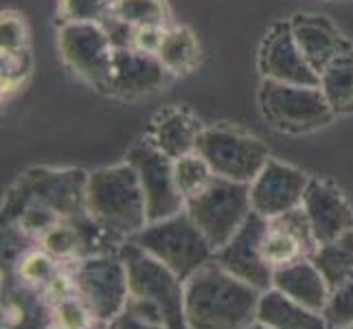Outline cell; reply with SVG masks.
Instances as JSON below:
<instances>
[{"label": "cell", "mask_w": 353, "mask_h": 329, "mask_svg": "<svg viewBox=\"0 0 353 329\" xmlns=\"http://www.w3.org/2000/svg\"><path fill=\"white\" fill-rule=\"evenodd\" d=\"M261 292L215 259L185 281V316L189 329H239L257 316Z\"/></svg>", "instance_id": "cell-1"}, {"label": "cell", "mask_w": 353, "mask_h": 329, "mask_svg": "<svg viewBox=\"0 0 353 329\" xmlns=\"http://www.w3.org/2000/svg\"><path fill=\"white\" fill-rule=\"evenodd\" d=\"M0 70H3V94H9L14 90H20L24 81L31 75V53L29 48L16 53H3V62H0Z\"/></svg>", "instance_id": "cell-31"}, {"label": "cell", "mask_w": 353, "mask_h": 329, "mask_svg": "<svg viewBox=\"0 0 353 329\" xmlns=\"http://www.w3.org/2000/svg\"><path fill=\"white\" fill-rule=\"evenodd\" d=\"M345 329H353V325H349V327H345Z\"/></svg>", "instance_id": "cell-37"}, {"label": "cell", "mask_w": 353, "mask_h": 329, "mask_svg": "<svg viewBox=\"0 0 353 329\" xmlns=\"http://www.w3.org/2000/svg\"><path fill=\"white\" fill-rule=\"evenodd\" d=\"M174 178L180 196L185 198V202H189L209 189V185L215 180V174L198 152H191L174 161Z\"/></svg>", "instance_id": "cell-26"}, {"label": "cell", "mask_w": 353, "mask_h": 329, "mask_svg": "<svg viewBox=\"0 0 353 329\" xmlns=\"http://www.w3.org/2000/svg\"><path fill=\"white\" fill-rule=\"evenodd\" d=\"M185 211L217 252L252 213L250 187L215 176L209 189L187 202Z\"/></svg>", "instance_id": "cell-8"}, {"label": "cell", "mask_w": 353, "mask_h": 329, "mask_svg": "<svg viewBox=\"0 0 353 329\" xmlns=\"http://www.w3.org/2000/svg\"><path fill=\"white\" fill-rule=\"evenodd\" d=\"M59 263L53 255H48L44 248H35V250H29L22 255V261L18 266V275L22 279L24 286H29L38 292H44V288L53 281L57 277V272L62 270Z\"/></svg>", "instance_id": "cell-27"}, {"label": "cell", "mask_w": 353, "mask_h": 329, "mask_svg": "<svg viewBox=\"0 0 353 329\" xmlns=\"http://www.w3.org/2000/svg\"><path fill=\"white\" fill-rule=\"evenodd\" d=\"M86 213L117 246L150 224L137 169L128 161L97 169L88 176Z\"/></svg>", "instance_id": "cell-2"}, {"label": "cell", "mask_w": 353, "mask_h": 329, "mask_svg": "<svg viewBox=\"0 0 353 329\" xmlns=\"http://www.w3.org/2000/svg\"><path fill=\"white\" fill-rule=\"evenodd\" d=\"M112 0H59V16L64 22L103 24L110 18Z\"/></svg>", "instance_id": "cell-29"}, {"label": "cell", "mask_w": 353, "mask_h": 329, "mask_svg": "<svg viewBox=\"0 0 353 329\" xmlns=\"http://www.w3.org/2000/svg\"><path fill=\"white\" fill-rule=\"evenodd\" d=\"M259 110L272 130L292 137L321 130L336 117L321 86H299L272 79L261 81Z\"/></svg>", "instance_id": "cell-5"}, {"label": "cell", "mask_w": 353, "mask_h": 329, "mask_svg": "<svg viewBox=\"0 0 353 329\" xmlns=\"http://www.w3.org/2000/svg\"><path fill=\"white\" fill-rule=\"evenodd\" d=\"M130 241L167 266L178 279L187 281L202 266L213 261L215 250L187 211L150 222Z\"/></svg>", "instance_id": "cell-4"}, {"label": "cell", "mask_w": 353, "mask_h": 329, "mask_svg": "<svg viewBox=\"0 0 353 329\" xmlns=\"http://www.w3.org/2000/svg\"><path fill=\"white\" fill-rule=\"evenodd\" d=\"M110 16L132 29L169 27V9L165 0H112Z\"/></svg>", "instance_id": "cell-25"}, {"label": "cell", "mask_w": 353, "mask_h": 329, "mask_svg": "<svg viewBox=\"0 0 353 329\" xmlns=\"http://www.w3.org/2000/svg\"><path fill=\"white\" fill-rule=\"evenodd\" d=\"M307 185L310 176L305 172L270 158L248 185L252 211L265 219L294 211L303 204Z\"/></svg>", "instance_id": "cell-13"}, {"label": "cell", "mask_w": 353, "mask_h": 329, "mask_svg": "<svg viewBox=\"0 0 353 329\" xmlns=\"http://www.w3.org/2000/svg\"><path fill=\"white\" fill-rule=\"evenodd\" d=\"M125 161L139 174L150 222H158V219L172 217L185 211L187 202L176 187L172 158L158 152L152 143L141 141L128 152Z\"/></svg>", "instance_id": "cell-11"}, {"label": "cell", "mask_w": 353, "mask_h": 329, "mask_svg": "<svg viewBox=\"0 0 353 329\" xmlns=\"http://www.w3.org/2000/svg\"><path fill=\"white\" fill-rule=\"evenodd\" d=\"M72 281L77 297L86 303L97 325H112L125 310L130 299L128 268L119 250L92 255L72 266Z\"/></svg>", "instance_id": "cell-7"}, {"label": "cell", "mask_w": 353, "mask_h": 329, "mask_svg": "<svg viewBox=\"0 0 353 329\" xmlns=\"http://www.w3.org/2000/svg\"><path fill=\"white\" fill-rule=\"evenodd\" d=\"M204 126L193 117L187 108L172 106L156 112L145 141L152 143L158 152H163L172 161L196 152V143Z\"/></svg>", "instance_id": "cell-19"}, {"label": "cell", "mask_w": 353, "mask_h": 329, "mask_svg": "<svg viewBox=\"0 0 353 329\" xmlns=\"http://www.w3.org/2000/svg\"><path fill=\"white\" fill-rule=\"evenodd\" d=\"M257 64L263 79L299 83V86H319L321 83L319 72L307 64L294 35H292L290 20L274 22L268 29L259 46Z\"/></svg>", "instance_id": "cell-14"}, {"label": "cell", "mask_w": 353, "mask_h": 329, "mask_svg": "<svg viewBox=\"0 0 353 329\" xmlns=\"http://www.w3.org/2000/svg\"><path fill=\"white\" fill-rule=\"evenodd\" d=\"M319 86L336 117L353 112V46H349L345 53H340L321 72Z\"/></svg>", "instance_id": "cell-23"}, {"label": "cell", "mask_w": 353, "mask_h": 329, "mask_svg": "<svg viewBox=\"0 0 353 329\" xmlns=\"http://www.w3.org/2000/svg\"><path fill=\"white\" fill-rule=\"evenodd\" d=\"M254 321L270 329H330L321 312H314L301 303L292 301L274 288L261 292Z\"/></svg>", "instance_id": "cell-21"}, {"label": "cell", "mask_w": 353, "mask_h": 329, "mask_svg": "<svg viewBox=\"0 0 353 329\" xmlns=\"http://www.w3.org/2000/svg\"><path fill=\"white\" fill-rule=\"evenodd\" d=\"M88 176L81 169H31L3 202V224L27 209L46 211L59 219L86 213Z\"/></svg>", "instance_id": "cell-3"}, {"label": "cell", "mask_w": 353, "mask_h": 329, "mask_svg": "<svg viewBox=\"0 0 353 329\" xmlns=\"http://www.w3.org/2000/svg\"><path fill=\"white\" fill-rule=\"evenodd\" d=\"M51 321L55 329H92L97 323L90 310L77 295L62 299L51 306Z\"/></svg>", "instance_id": "cell-28"}, {"label": "cell", "mask_w": 353, "mask_h": 329, "mask_svg": "<svg viewBox=\"0 0 353 329\" xmlns=\"http://www.w3.org/2000/svg\"><path fill=\"white\" fill-rule=\"evenodd\" d=\"M92 329H110V325H94Z\"/></svg>", "instance_id": "cell-36"}, {"label": "cell", "mask_w": 353, "mask_h": 329, "mask_svg": "<svg viewBox=\"0 0 353 329\" xmlns=\"http://www.w3.org/2000/svg\"><path fill=\"white\" fill-rule=\"evenodd\" d=\"M172 77L174 75L156 55L137 51L132 46L114 48L105 90L121 99H139L165 90Z\"/></svg>", "instance_id": "cell-15"}, {"label": "cell", "mask_w": 353, "mask_h": 329, "mask_svg": "<svg viewBox=\"0 0 353 329\" xmlns=\"http://www.w3.org/2000/svg\"><path fill=\"white\" fill-rule=\"evenodd\" d=\"M239 329H270V327H265V325H263V323H259V321H252V323L243 325V327H239Z\"/></svg>", "instance_id": "cell-35"}, {"label": "cell", "mask_w": 353, "mask_h": 329, "mask_svg": "<svg viewBox=\"0 0 353 329\" xmlns=\"http://www.w3.org/2000/svg\"><path fill=\"white\" fill-rule=\"evenodd\" d=\"M110 329H167L165 325H158V323H152L148 319H143L141 314L132 312L130 308H125L121 312L114 323L110 325Z\"/></svg>", "instance_id": "cell-34"}, {"label": "cell", "mask_w": 353, "mask_h": 329, "mask_svg": "<svg viewBox=\"0 0 353 329\" xmlns=\"http://www.w3.org/2000/svg\"><path fill=\"white\" fill-rule=\"evenodd\" d=\"M29 48L27 22L16 11H3L0 20V53H16Z\"/></svg>", "instance_id": "cell-32"}, {"label": "cell", "mask_w": 353, "mask_h": 329, "mask_svg": "<svg viewBox=\"0 0 353 329\" xmlns=\"http://www.w3.org/2000/svg\"><path fill=\"white\" fill-rule=\"evenodd\" d=\"M316 248H319V241L314 239L303 206L268 219L261 237V255L272 270L301 259H310Z\"/></svg>", "instance_id": "cell-16"}, {"label": "cell", "mask_w": 353, "mask_h": 329, "mask_svg": "<svg viewBox=\"0 0 353 329\" xmlns=\"http://www.w3.org/2000/svg\"><path fill=\"white\" fill-rule=\"evenodd\" d=\"M119 255L128 268L130 297L156 306L165 314L169 329H189L185 316V281L134 241L121 243Z\"/></svg>", "instance_id": "cell-6"}, {"label": "cell", "mask_w": 353, "mask_h": 329, "mask_svg": "<svg viewBox=\"0 0 353 329\" xmlns=\"http://www.w3.org/2000/svg\"><path fill=\"white\" fill-rule=\"evenodd\" d=\"M272 288L283 292L292 301L321 314L327 308V301H330V286H327L325 277L312 259H301L274 270Z\"/></svg>", "instance_id": "cell-20"}, {"label": "cell", "mask_w": 353, "mask_h": 329, "mask_svg": "<svg viewBox=\"0 0 353 329\" xmlns=\"http://www.w3.org/2000/svg\"><path fill=\"white\" fill-rule=\"evenodd\" d=\"M196 152L209 163L217 178L241 182V185H250L263 165L270 161L263 141L224 126L204 128L198 137Z\"/></svg>", "instance_id": "cell-9"}, {"label": "cell", "mask_w": 353, "mask_h": 329, "mask_svg": "<svg viewBox=\"0 0 353 329\" xmlns=\"http://www.w3.org/2000/svg\"><path fill=\"white\" fill-rule=\"evenodd\" d=\"M156 57L174 77H185L200 64V44L198 38L187 27H167L163 44Z\"/></svg>", "instance_id": "cell-22"}, {"label": "cell", "mask_w": 353, "mask_h": 329, "mask_svg": "<svg viewBox=\"0 0 353 329\" xmlns=\"http://www.w3.org/2000/svg\"><path fill=\"white\" fill-rule=\"evenodd\" d=\"M268 219L259 213H250L241 228L230 237L226 246H222L215 252V261L224 270L235 275L248 286L257 288L259 292H265L272 288V275L274 270L265 263L261 255V237L265 230Z\"/></svg>", "instance_id": "cell-12"}, {"label": "cell", "mask_w": 353, "mask_h": 329, "mask_svg": "<svg viewBox=\"0 0 353 329\" xmlns=\"http://www.w3.org/2000/svg\"><path fill=\"white\" fill-rule=\"evenodd\" d=\"M290 29L303 57H305L307 64L319 72V77L340 53H345L349 46H353L345 35L338 31L336 24L321 14L292 16Z\"/></svg>", "instance_id": "cell-18"}, {"label": "cell", "mask_w": 353, "mask_h": 329, "mask_svg": "<svg viewBox=\"0 0 353 329\" xmlns=\"http://www.w3.org/2000/svg\"><path fill=\"white\" fill-rule=\"evenodd\" d=\"M323 316L330 329H345L353 325V279L330 290V301Z\"/></svg>", "instance_id": "cell-30"}, {"label": "cell", "mask_w": 353, "mask_h": 329, "mask_svg": "<svg viewBox=\"0 0 353 329\" xmlns=\"http://www.w3.org/2000/svg\"><path fill=\"white\" fill-rule=\"evenodd\" d=\"M167 27H145V29H134V40H132V48L143 53H152L156 55L158 48L163 44Z\"/></svg>", "instance_id": "cell-33"}, {"label": "cell", "mask_w": 353, "mask_h": 329, "mask_svg": "<svg viewBox=\"0 0 353 329\" xmlns=\"http://www.w3.org/2000/svg\"><path fill=\"white\" fill-rule=\"evenodd\" d=\"M325 277L330 290L353 279V233L330 243H321L310 257Z\"/></svg>", "instance_id": "cell-24"}, {"label": "cell", "mask_w": 353, "mask_h": 329, "mask_svg": "<svg viewBox=\"0 0 353 329\" xmlns=\"http://www.w3.org/2000/svg\"><path fill=\"white\" fill-rule=\"evenodd\" d=\"M303 211L310 222L314 239L330 243L353 233V211L345 193L332 182L321 178H310V185L303 198Z\"/></svg>", "instance_id": "cell-17"}, {"label": "cell", "mask_w": 353, "mask_h": 329, "mask_svg": "<svg viewBox=\"0 0 353 329\" xmlns=\"http://www.w3.org/2000/svg\"><path fill=\"white\" fill-rule=\"evenodd\" d=\"M57 48L64 64L83 81L105 90L110 77L114 46L103 24L62 22L57 33Z\"/></svg>", "instance_id": "cell-10"}]
</instances>
